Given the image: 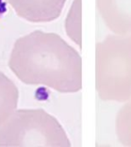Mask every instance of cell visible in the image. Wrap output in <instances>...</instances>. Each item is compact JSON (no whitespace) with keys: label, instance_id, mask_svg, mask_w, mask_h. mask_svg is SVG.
<instances>
[{"label":"cell","instance_id":"obj_1","mask_svg":"<svg viewBox=\"0 0 131 147\" xmlns=\"http://www.w3.org/2000/svg\"><path fill=\"white\" fill-rule=\"evenodd\" d=\"M8 64L26 84H43L62 92L81 88L80 56L57 34L36 31L18 39Z\"/></svg>","mask_w":131,"mask_h":147},{"label":"cell","instance_id":"obj_3","mask_svg":"<svg viewBox=\"0 0 131 147\" xmlns=\"http://www.w3.org/2000/svg\"><path fill=\"white\" fill-rule=\"evenodd\" d=\"M16 14L33 23L54 20L62 11L66 0H7Z\"/></svg>","mask_w":131,"mask_h":147},{"label":"cell","instance_id":"obj_6","mask_svg":"<svg viewBox=\"0 0 131 147\" xmlns=\"http://www.w3.org/2000/svg\"><path fill=\"white\" fill-rule=\"evenodd\" d=\"M118 3L120 5L118 10L121 11L125 8V13H128V15L131 16V0H118Z\"/></svg>","mask_w":131,"mask_h":147},{"label":"cell","instance_id":"obj_5","mask_svg":"<svg viewBox=\"0 0 131 147\" xmlns=\"http://www.w3.org/2000/svg\"><path fill=\"white\" fill-rule=\"evenodd\" d=\"M66 31L70 38L81 46L80 40V0L74 2L66 20Z\"/></svg>","mask_w":131,"mask_h":147},{"label":"cell","instance_id":"obj_2","mask_svg":"<svg viewBox=\"0 0 131 147\" xmlns=\"http://www.w3.org/2000/svg\"><path fill=\"white\" fill-rule=\"evenodd\" d=\"M61 126L42 110H15L0 127V146L56 145L49 130Z\"/></svg>","mask_w":131,"mask_h":147},{"label":"cell","instance_id":"obj_4","mask_svg":"<svg viewBox=\"0 0 131 147\" xmlns=\"http://www.w3.org/2000/svg\"><path fill=\"white\" fill-rule=\"evenodd\" d=\"M18 98L15 83L0 71V127L16 110Z\"/></svg>","mask_w":131,"mask_h":147},{"label":"cell","instance_id":"obj_7","mask_svg":"<svg viewBox=\"0 0 131 147\" xmlns=\"http://www.w3.org/2000/svg\"><path fill=\"white\" fill-rule=\"evenodd\" d=\"M7 11V0H0V19Z\"/></svg>","mask_w":131,"mask_h":147}]
</instances>
